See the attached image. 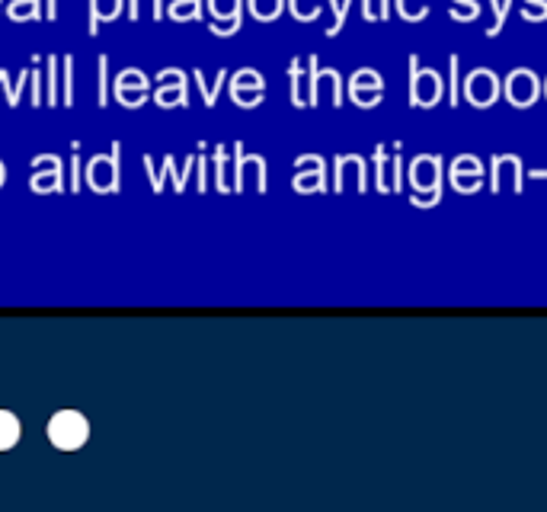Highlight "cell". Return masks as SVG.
<instances>
[{
  "mask_svg": "<svg viewBox=\"0 0 547 512\" xmlns=\"http://www.w3.org/2000/svg\"><path fill=\"white\" fill-rule=\"evenodd\" d=\"M90 436V426L87 419L77 413V410H61V413H55L49 423V439L51 446L65 448V452H74V448H81L84 442H87Z\"/></svg>",
  "mask_w": 547,
  "mask_h": 512,
  "instance_id": "obj_1",
  "label": "cell"
},
{
  "mask_svg": "<svg viewBox=\"0 0 547 512\" xmlns=\"http://www.w3.org/2000/svg\"><path fill=\"white\" fill-rule=\"evenodd\" d=\"M534 93H538V84H534V74L528 71H516L509 77V96L516 106H528V102L534 100Z\"/></svg>",
  "mask_w": 547,
  "mask_h": 512,
  "instance_id": "obj_3",
  "label": "cell"
},
{
  "mask_svg": "<svg viewBox=\"0 0 547 512\" xmlns=\"http://www.w3.org/2000/svg\"><path fill=\"white\" fill-rule=\"evenodd\" d=\"M438 96V77L432 71H423V74H416V81H413V100L419 102V106H432Z\"/></svg>",
  "mask_w": 547,
  "mask_h": 512,
  "instance_id": "obj_4",
  "label": "cell"
},
{
  "mask_svg": "<svg viewBox=\"0 0 547 512\" xmlns=\"http://www.w3.org/2000/svg\"><path fill=\"white\" fill-rule=\"evenodd\" d=\"M16 439H20V423H16L13 413L0 410V448H10Z\"/></svg>",
  "mask_w": 547,
  "mask_h": 512,
  "instance_id": "obj_5",
  "label": "cell"
},
{
  "mask_svg": "<svg viewBox=\"0 0 547 512\" xmlns=\"http://www.w3.org/2000/svg\"><path fill=\"white\" fill-rule=\"evenodd\" d=\"M413 183L429 190V186L436 183V161H419V163H416V167H413Z\"/></svg>",
  "mask_w": 547,
  "mask_h": 512,
  "instance_id": "obj_6",
  "label": "cell"
},
{
  "mask_svg": "<svg viewBox=\"0 0 547 512\" xmlns=\"http://www.w3.org/2000/svg\"><path fill=\"white\" fill-rule=\"evenodd\" d=\"M467 96L474 100V106H490L493 96H497V81L490 71H477L467 77Z\"/></svg>",
  "mask_w": 547,
  "mask_h": 512,
  "instance_id": "obj_2",
  "label": "cell"
}]
</instances>
